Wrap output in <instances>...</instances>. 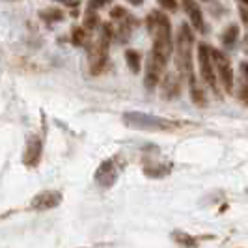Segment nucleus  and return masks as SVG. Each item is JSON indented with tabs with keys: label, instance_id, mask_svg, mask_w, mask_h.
Here are the masks:
<instances>
[{
	"label": "nucleus",
	"instance_id": "9",
	"mask_svg": "<svg viewBox=\"0 0 248 248\" xmlns=\"http://www.w3.org/2000/svg\"><path fill=\"white\" fill-rule=\"evenodd\" d=\"M118 162L116 159H107V161H103L99 164V168H97V172H95V183L103 188H108L116 183V179H118Z\"/></svg>",
	"mask_w": 248,
	"mask_h": 248
},
{
	"label": "nucleus",
	"instance_id": "27",
	"mask_svg": "<svg viewBox=\"0 0 248 248\" xmlns=\"http://www.w3.org/2000/svg\"><path fill=\"white\" fill-rule=\"evenodd\" d=\"M243 43H245V50L248 52V34L245 36V39H243Z\"/></svg>",
	"mask_w": 248,
	"mask_h": 248
},
{
	"label": "nucleus",
	"instance_id": "21",
	"mask_svg": "<svg viewBox=\"0 0 248 248\" xmlns=\"http://www.w3.org/2000/svg\"><path fill=\"white\" fill-rule=\"evenodd\" d=\"M88 30L84 26H73L71 28V43L75 47H84L88 41Z\"/></svg>",
	"mask_w": 248,
	"mask_h": 248
},
{
	"label": "nucleus",
	"instance_id": "2",
	"mask_svg": "<svg viewBox=\"0 0 248 248\" xmlns=\"http://www.w3.org/2000/svg\"><path fill=\"white\" fill-rule=\"evenodd\" d=\"M192 54H194V34L192 26L188 23H181L175 34V49H174V60L177 73L181 75L185 80L194 77L192 71Z\"/></svg>",
	"mask_w": 248,
	"mask_h": 248
},
{
	"label": "nucleus",
	"instance_id": "20",
	"mask_svg": "<svg viewBox=\"0 0 248 248\" xmlns=\"http://www.w3.org/2000/svg\"><path fill=\"white\" fill-rule=\"evenodd\" d=\"M172 239H174L179 247H183V248H198V241L192 235L185 233V232H174V233H172Z\"/></svg>",
	"mask_w": 248,
	"mask_h": 248
},
{
	"label": "nucleus",
	"instance_id": "26",
	"mask_svg": "<svg viewBox=\"0 0 248 248\" xmlns=\"http://www.w3.org/2000/svg\"><path fill=\"white\" fill-rule=\"evenodd\" d=\"M129 4H133V6H142L144 4V0H127Z\"/></svg>",
	"mask_w": 248,
	"mask_h": 248
},
{
	"label": "nucleus",
	"instance_id": "6",
	"mask_svg": "<svg viewBox=\"0 0 248 248\" xmlns=\"http://www.w3.org/2000/svg\"><path fill=\"white\" fill-rule=\"evenodd\" d=\"M166 58H162L159 54H155L153 50H149L146 63H144V86L146 90H155L161 86L164 71H166Z\"/></svg>",
	"mask_w": 248,
	"mask_h": 248
},
{
	"label": "nucleus",
	"instance_id": "19",
	"mask_svg": "<svg viewBox=\"0 0 248 248\" xmlns=\"http://www.w3.org/2000/svg\"><path fill=\"white\" fill-rule=\"evenodd\" d=\"M82 26L86 28L88 32H92V30L99 28V26H101L99 13L93 12V10H86V12H84V17H82Z\"/></svg>",
	"mask_w": 248,
	"mask_h": 248
},
{
	"label": "nucleus",
	"instance_id": "25",
	"mask_svg": "<svg viewBox=\"0 0 248 248\" xmlns=\"http://www.w3.org/2000/svg\"><path fill=\"white\" fill-rule=\"evenodd\" d=\"M241 17H243V21L248 25V12L247 10H243V8H241Z\"/></svg>",
	"mask_w": 248,
	"mask_h": 248
},
{
	"label": "nucleus",
	"instance_id": "8",
	"mask_svg": "<svg viewBox=\"0 0 248 248\" xmlns=\"http://www.w3.org/2000/svg\"><path fill=\"white\" fill-rule=\"evenodd\" d=\"M181 75L175 73V71H168L162 78L161 86H159V95L164 101H174L181 95Z\"/></svg>",
	"mask_w": 248,
	"mask_h": 248
},
{
	"label": "nucleus",
	"instance_id": "1",
	"mask_svg": "<svg viewBox=\"0 0 248 248\" xmlns=\"http://www.w3.org/2000/svg\"><path fill=\"white\" fill-rule=\"evenodd\" d=\"M146 26H148V32L153 39L151 50L162 58L170 60V56L174 54L175 49V39L172 36V25H170L168 15L159 12V10H153L146 17Z\"/></svg>",
	"mask_w": 248,
	"mask_h": 248
},
{
	"label": "nucleus",
	"instance_id": "28",
	"mask_svg": "<svg viewBox=\"0 0 248 248\" xmlns=\"http://www.w3.org/2000/svg\"><path fill=\"white\" fill-rule=\"evenodd\" d=\"M239 2H241L243 6H248V0H239Z\"/></svg>",
	"mask_w": 248,
	"mask_h": 248
},
{
	"label": "nucleus",
	"instance_id": "16",
	"mask_svg": "<svg viewBox=\"0 0 248 248\" xmlns=\"http://www.w3.org/2000/svg\"><path fill=\"white\" fill-rule=\"evenodd\" d=\"M239 34H241V28L239 25H230L220 36V41H222L224 47H233L239 39Z\"/></svg>",
	"mask_w": 248,
	"mask_h": 248
},
{
	"label": "nucleus",
	"instance_id": "3",
	"mask_svg": "<svg viewBox=\"0 0 248 248\" xmlns=\"http://www.w3.org/2000/svg\"><path fill=\"white\" fill-rule=\"evenodd\" d=\"M124 124L129 129H135V131H155V133H161V131H175L179 124L172 122V120H166L161 116H153V114H144V112H125L124 114Z\"/></svg>",
	"mask_w": 248,
	"mask_h": 248
},
{
	"label": "nucleus",
	"instance_id": "5",
	"mask_svg": "<svg viewBox=\"0 0 248 248\" xmlns=\"http://www.w3.org/2000/svg\"><path fill=\"white\" fill-rule=\"evenodd\" d=\"M110 37L99 34V37L88 47V69L92 75H101L108 63V47H110Z\"/></svg>",
	"mask_w": 248,
	"mask_h": 248
},
{
	"label": "nucleus",
	"instance_id": "4",
	"mask_svg": "<svg viewBox=\"0 0 248 248\" xmlns=\"http://www.w3.org/2000/svg\"><path fill=\"white\" fill-rule=\"evenodd\" d=\"M196 56H198V69H200V77H202V82L211 88V92L215 95L220 97V82H218L217 71H215L213 49L207 43H198Z\"/></svg>",
	"mask_w": 248,
	"mask_h": 248
},
{
	"label": "nucleus",
	"instance_id": "15",
	"mask_svg": "<svg viewBox=\"0 0 248 248\" xmlns=\"http://www.w3.org/2000/svg\"><path fill=\"white\" fill-rule=\"evenodd\" d=\"M125 63L135 75L140 73V69H142V54L137 49H127L125 50Z\"/></svg>",
	"mask_w": 248,
	"mask_h": 248
},
{
	"label": "nucleus",
	"instance_id": "17",
	"mask_svg": "<svg viewBox=\"0 0 248 248\" xmlns=\"http://www.w3.org/2000/svg\"><path fill=\"white\" fill-rule=\"evenodd\" d=\"M233 95H235V99L239 101L241 105L248 107V80L247 78H243V77L237 78V86H235V90H233Z\"/></svg>",
	"mask_w": 248,
	"mask_h": 248
},
{
	"label": "nucleus",
	"instance_id": "13",
	"mask_svg": "<svg viewBox=\"0 0 248 248\" xmlns=\"http://www.w3.org/2000/svg\"><path fill=\"white\" fill-rule=\"evenodd\" d=\"M188 93H190V101L198 108H205L207 107V93L203 90V82H200L196 77L188 78Z\"/></svg>",
	"mask_w": 248,
	"mask_h": 248
},
{
	"label": "nucleus",
	"instance_id": "12",
	"mask_svg": "<svg viewBox=\"0 0 248 248\" xmlns=\"http://www.w3.org/2000/svg\"><path fill=\"white\" fill-rule=\"evenodd\" d=\"M181 4H183V8H185V13H186V17H188V21H190V26H192L196 32L203 34V32H205V19H203V13H202L200 4L196 0H181Z\"/></svg>",
	"mask_w": 248,
	"mask_h": 248
},
{
	"label": "nucleus",
	"instance_id": "7",
	"mask_svg": "<svg viewBox=\"0 0 248 248\" xmlns=\"http://www.w3.org/2000/svg\"><path fill=\"white\" fill-rule=\"evenodd\" d=\"M213 58H215V71H217V78L220 82V88L226 93H233L237 78L235 71H233V65H232V60L218 49H213Z\"/></svg>",
	"mask_w": 248,
	"mask_h": 248
},
{
	"label": "nucleus",
	"instance_id": "11",
	"mask_svg": "<svg viewBox=\"0 0 248 248\" xmlns=\"http://www.w3.org/2000/svg\"><path fill=\"white\" fill-rule=\"evenodd\" d=\"M62 203V194L58 190H43L36 194L32 198V209H37V211H47V209H54Z\"/></svg>",
	"mask_w": 248,
	"mask_h": 248
},
{
	"label": "nucleus",
	"instance_id": "10",
	"mask_svg": "<svg viewBox=\"0 0 248 248\" xmlns=\"http://www.w3.org/2000/svg\"><path fill=\"white\" fill-rule=\"evenodd\" d=\"M41 153H43V142L37 135H32V137L26 140L25 146V153H23V162L28 168H36L39 161H41Z\"/></svg>",
	"mask_w": 248,
	"mask_h": 248
},
{
	"label": "nucleus",
	"instance_id": "23",
	"mask_svg": "<svg viewBox=\"0 0 248 248\" xmlns=\"http://www.w3.org/2000/svg\"><path fill=\"white\" fill-rule=\"evenodd\" d=\"M157 2L166 12H177V8H179V0H157Z\"/></svg>",
	"mask_w": 248,
	"mask_h": 248
},
{
	"label": "nucleus",
	"instance_id": "22",
	"mask_svg": "<svg viewBox=\"0 0 248 248\" xmlns=\"http://www.w3.org/2000/svg\"><path fill=\"white\" fill-rule=\"evenodd\" d=\"M129 17V12L125 10V8H122V6H114L110 10V19L112 23H122V21H125Z\"/></svg>",
	"mask_w": 248,
	"mask_h": 248
},
{
	"label": "nucleus",
	"instance_id": "18",
	"mask_svg": "<svg viewBox=\"0 0 248 248\" xmlns=\"http://www.w3.org/2000/svg\"><path fill=\"white\" fill-rule=\"evenodd\" d=\"M144 174L149 177H162V175L170 174V164H161V162H153V164H146Z\"/></svg>",
	"mask_w": 248,
	"mask_h": 248
},
{
	"label": "nucleus",
	"instance_id": "24",
	"mask_svg": "<svg viewBox=\"0 0 248 248\" xmlns=\"http://www.w3.org/2000/svg\"><path fill=\"white\" fill-rule=\"evenodd\" d=\"M112 0H88V10H93V12H97V10H103L105 6H108Z\"/></svg>",
	"mask_w": 248,
	"mask_h": 248
},
{
	"label": "nucleus",
	"instance_id": "14",
	"mask_svg": "<svg viewBox=\"0 0 248 248\" xmlns=\"http://www.w3.org/2000/svg\"><path fill=\"white\" fill-rule=\"evenodd\" d=\"M39 17H41V21H45V23L52 25V23H60V21H63V19H65V13H63V10H60L58 6H50V8L41 10V12H39Z\"/></svg>",
	"mask_w": 248,
	"mask_h": 248
}]
</instances>
